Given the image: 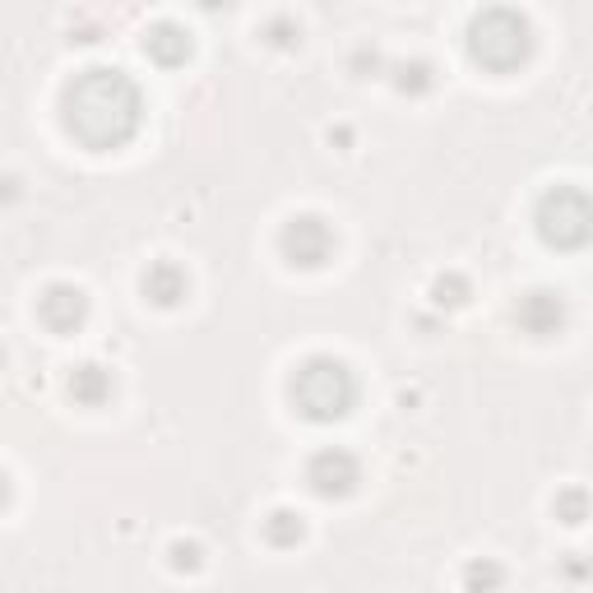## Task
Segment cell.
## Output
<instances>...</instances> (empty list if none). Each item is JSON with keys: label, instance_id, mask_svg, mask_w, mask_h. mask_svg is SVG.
<instances>
[{"label": "cell", "instance_id": "obj_20", "mask_svg": "<svg viewBox=\"0 0 593 593\" xmlns=\"http://www.w3.org/2000/svg\"><path fill=\"white\" fill-rule=\"evenodd\" d=\"M19 190H14V177H0V200H14Z\"/></svg>", "mask_w": 593, "mask_h": 593}, {"label": "cell", "instance_id": "obj_7", "mask_svg": "<svg viewBox=\"0 0 593 593\" xmlns=\"http://www.w3.org/2000/svg\"><path fill=\"white\" fill-rule=\"evenodd\" d=\"M38 320L51 334H79L84 320H89V297L75 283H51L38 297Z\"/></svg>", "mask_w": 593, "mask_h": 593}, {"label": "cell", "instance_id": "obj_4", "mask_svg": "<svg viewBox=\"0 0 593 593\" xmlns=\"http://www.w3.org/2000/svg\"><path fill=\"white\" fill-rule=\"evenodd\" d=\"M533 228H538L543 246H552V251H580V246H589V232H593L589 195L580 186H552L538 200V209H533Z\"/></svg>", "mask_w": 593, "mask_h": 593}, {"label": "cell", "instance_id": "obj_10", "mask_svg": "<svg viewBox=\"0 0 593 593\" xmlns=\"http://www.w3.org/2000/svg\"><path fill=\"white\" fill-rule=\"evenodd\" d=\"M144 56L158 70H177V65L190 61V33L181 24H172V19H163V24H153L144 33Z\"/></svg>", "mask_w": 593, "mask_h": 593}, {"label": "cell", "instance_id": "obj_9", "mask_svg": "<svg viewBox=\"0 0 593 593\" xmlns=\"http://www.w3.org/2000/svg\"><path fill=\"white\" fill-rule=\"evenodd\" d=\"M144 297H149L153 306H163V311L181 306V302L190 297V278H186V269H181L177 260H153V265L144 269Z\"/></svg>", "mask_w": 593, "mask_h": 593}, {"label": "cell", "instance_id": "obj_22", "mask_svg": "<svg viewBox=\"0 0 593 593\" xmlns=\"http://www.w3.org/2000/svg\"><path fill=\"white\" fill-rule=\"evenodd\" d=\"M0 362H5V353H0Z\"/></svg>", "mask_w": 593, "mask_h": 593}, {"label": "cell", "instance_id": "obj_15", "mask_svg": "<svg viewBox=\"0 0 593 593\" xmlns=\"http://www.w3.org/2000/svg\"><path fill=\"white\" fill-rule=\"evenodd\" d=\"M394 84H399V93H427L431 89V65L427 61L399 65V70H394Z\"/></svg>", "mask_w": 593, "mask_h": 593}, {"label": "cell", "instance_id": "obj_8", "mask_svg": "<svg viewBox=\"0 0 593 593\" xmlns=\"http://www.w3.org/2000/svg\"><path fill=\"white\" fill-rule=\"evenodd\" d=\"M515 325L529 334V339H552L566 329V297L552 288H533L519 297L515 306Z\"/></svg>", "mask_w": 593, "mask_h": 593}, {"label": "cell", "instance_id": "obj_19", "mask_svg": "<svg viewBox=\"0 0 593 593\" xmlns=\"http://www.w3.org/2000/svg\"><path fill=\"white\" fill-rule=\"evenodd\" d=\"M200 10H209V14H218V10H232V0H195Z\"/></svg>", "mask_w": 593, "mask_h": 593}, {"label": "cell", "instance_id": "obj_11", "mask_svg": "<svg viewBox=\"0 0 593 593\" xmlns=\"http://www.w3.org/2000/svg\"><path fill=\"white\" fill-rule=\"evenodd\" d=\"M112 390H116V380H112L107 366L79 362L75 371H70V399H75L79 408H102L107 399H112Z\"/></svg>", "mask_w": 593, "mask_h": 593}, {"label": "cell", "instance_id": "obj_2", "mask_svg": "<svg viewBox=\"0 0 593 593\" xmlns=\"http://www.w3.org/2000/svg\"><path fill=\"white\" fill-rule=\"evenodd\" d=\"M288 399L297 408V417L316 422V427H329V422H343L357 404V376L339 357H306L288 380Z\"/></svg>", "mask_w": 593, "mask_h": 593}, {"label": "cell", "instance_id": "obj_17", "mask_svg": "<svg viewBox=\"0 0 593 593\" xmlns=\"http://www.w3.org/2000/svg\"><path fill=\"white\" fill-rule=\"evenodd\" d=\"M501 580H505L501 566H492V561H478V566L464 570V584H468V589H478V584H482V589H496Z\"/></svg>", "mask_w": 593, "mask_h": 593}, {"label": "cell", "instance_id": "obj_1", "mask_svg": "<svg viewBox=\"0 0 593 593\" xmlns=\"http://www.w3.org/2000/svg\"><path fill=\"white\" fill-rule=\"evenodd\" d=\"M65 135L89 153H116L144 126V93L116 65H89L79 70L61 93Z\"/></svg>", "mask_w": 593, "mask_h": 593}, {"label": "cell", "instance_id": "obj_6", "mask_svg": "<svg viewBox=\"0 0 593 593\" xmlns=\"http://www.w3.org/2000/svg\"><path fill=\"white\" fill-rule=\"evenodd\" d=\"M357 482H362V464H357L353 450H339V445L316 450L311 464H306V487L320 501H348L357 492Z\"/></svg>", "mask_w": 593, "mask_h": 593}, {"label": "cell", "instance_id": "obj_12", "mask_svg": "<svg viewBox=\"0 0 593 593\" xmlns=\"http://www.w3.org/2000/svg\"><path fill=\"white\" fill-rule=\"evenodd\" d=\"M302 533H306L302 519L292 515V510H274V515L265 519V538L274 547H297V543H302Z\"/></svg>", "mask_w": 593, "mask_h": 593}, {"label": "cell", "instance_id": "obj_3", "mask_svg": "<svg viewBox=\"0 0 593 593\" xmlns=\"http://www.w3.org/2000/svg\"><path fill=\"white\" fill-rule=\"evenodd\" d=\"M468 56L487 75H515L519 65H529L533 56V24L519 10H510V5H492V10L473 14V24H468Z\"/></svg>", "mask_w": 593, "mask_h": 593}, {"label": "cell", "instance_id": "obj_5", "mask_svg": "<svg viewBox=\"0 0 593 593\" xmlns=\"http://www.w3.org/2000/svg\"><path fill=\"white\" fill-rule=\"evenodd\" d=\"M334 228H329L320 214H297L283 223L278 232V255L288 260L292 269H320L329 265V255H334Z\"/></svg>", "mask_w": 593, "mask_h": 593}, {"label": "cell", "instance_id": "obj_18", "mask_svg": "<svg viewBox=\"0 0 593 593\" xmlns=\"http://www.w3.org/2000/svg\"><path fill=\"white\" fill-rule=\"evenodd\" d=\"M172 566H177V570H200V547H195V543H177V547H172Z\"/></svg>", "mask_w": 593, "mask_h": 593}, {"label": "cell", "instance_id": "obj_14", "mask_svg": "<svg viewBox=\"0 0 593 593\" xmlns=\"http://www.w3.org/2000/svg\"><path fill=\"white\" fill-rule=\"evenodd\" d=\"M556 519L561 524H570V529H580L584 519H589V496L575 487V492H566V496H556Z\"/></svg>", "mask_w": 593, "mask_h": 593}, {"label": "cell", "instance_id": "obj_13", "mask_svg": "<svg viewBox=\"0 0 593 593\" xmlns=\"http://www.w3.org/2000/svg\"><path fill=\"white\" fill-rule=\"evenodd\" d=\"M431 302L441 306V311H455V306H464V302H468V283H464L459 274L436 278V288H431Z\"/></svg>", "mask_w": 593, "mask_h": 593}, {"label": "cell", "instance_id": "obj_21", "mask_svg": "<svg viewBox=\"0 0 593 593\" xmlns=\"http://www.w3.org/2000/svg\"><path fill=\"white\" fill-rule=\"evenodd\" d=\"M10 505V478H5V468H0V510Z\"/></svg>", "mask_w": 593, "mask_h": 593}, {"label": "cell", "instance_id": "obj_16", "mask_svg": "<svg viewBox=\"0 0 593 593\" xmlns=\"http://www.w3.org/2000/svg\"><path fill=\"white\" fill-rule=\"evenodd\" d=\"M265 38L274 42V47L292 51V47H302V24H292V19H269L265 28Z\"/></svg>", "mask_w": 593, "mask_h": 593}]
</instances>
